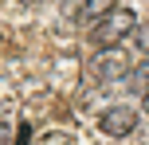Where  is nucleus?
Wrapping results in <instances>:
<instances>
[{"mask_svg":"<svg viewBox=\"0 0 149 145\" xmlns=\"http://www.w3.org/2000/svg\"><path fill=\"white\" fill-rule=\"evenodd\" d=\"M134 24H137V16L130 12V8H110L106 16H98L94 43H98V47H114V43H122V39L134 31Z\"/></svg>","mask_w":149,"mask_h":145,"instance_id":"1","label":"nucleus"},{"mask_svg":"<svg viewBox=\"0 0 149 145\" xmlns=\"http://www.w3.org/2000/svg\"><path fill=\"white\" fill-rule=\"evenodd\" d=\"M98 130L110 133V137H126V133L137 130V114H134L130 106H110L102 118H98Z\"/></svg>","mask_w":149,"mask_h":145,"instance_id":"2","label":"nucleus"},{"mask_svg":"<svg viewBox=\"0 0 149 145\" xmlns=\"http://www.w3.org/2000/svg\"><path fill=\"white\" fill-rule=\"evenodd\" d=\"M94 75L102 78V83L126 75V55L118 51V43H114V47H102V55H98V63H94Z\"/></svg>","mask_w":149,"mask_h":145,"instance_id":"3","label":"nucleus"},{"mask_svg":"<svg viewBox=\"0 0 149 145\" xmlns=\"http://www.w3.org/2000/svg\"><path fill=\"white\" fill-rule=\"evenodd\" d=\"M110 8H114V0H82V4H79V12L86 16V20H98V16H106Z\"/></svg>","mask_w":149,"mask_h":145,"instance_id":"4","label":"nucleus"},{"mask_svg":"<svg viewBox=\"0 0 149 145\" xmlns=\"http://www.w3.org/2000/svg\"><path fill=\"white\" fill-rule=\"evenodd\" d=\"M126 83H130V90H137V94L149 90V59H145L137 71H130V75H126Z\"/></svg>","mask_w":149,"mask_h":145,"instance_id":"5","label":"nucleus"},{"mask_svg":"<svg viewBox=\"0 0 149 145\" xmlns=\"http://www.w3.org/2000/svg\"><path fill=\"white\" fill-rule=\"evenodd\" d=\"M31 145H74V137L71 133H39Z\"/></svg>","mask_w":149,"mask_h":145,"instance_id":"6","label":"nucleus"},{"mask_svg":"<svg viewBox=\"0 0 149 145\" xmlns=\"http://www.w3.org/2000/svg\"><path fill=\"white\" fill-rule=\"evenodd\" d=\"M130 35H134L137 51H141V55H149V24H141V28H134V31H130Z\"/></svg>","mask_w":149,"mask_h":145,"instance_id":"7","label":"nucleus"},{"mask_svg":"<svg viewBox=\"0 0 149 145\" xmlns=\"http://www.w3.org/2000/svg\"><path fill=\"white\" fill-rule=\"evenodd\" d=\"M8 145H31V126H28V122H24V126H20V130H16V137H12V141H8Z\"/></svg>","mask_w":149,"mask_h":145,"instance_id":"8","label":"nucleus"},{"mask_svg":"<svg viewBox=\"0 0 149 145\" xmlns=\"http://www.w3.org/2000/svg\"><path fill=\"white\" fill-rule=\"evenodd\" d=\"M55 4L63 8V16H74V12H79V4H82V0H55Z\"/></svg>","mask_w":149,"mask_h":145,"instance_id":"9","label":"nucleus"},{"mask_svg":"<svg viewBox=\"0 0 149 145\" xmlns=\"http://www.w3.org/2000/svg\"><path fill=\"white\" fill-rule=\"evenodd\" d=\"M8 141H12V126L0 122V145H8Z\"/></svg>","mask_w":149,"mask_h":145,"instance_id":"10","label":"nucleus"},{"mask_svg":"<svg viewBox=\"0 0 149 145\" xmlns=\"http://www.w3.org/2000/svg\"><path fill=\"white\" fill-rule=\"evenodd\" d=\"M145 114H149V90H145Z\"/></svg>","mask_w":149,"mask_h":145,"instance_id":"11","label":"nucleus"}]
</instances>
